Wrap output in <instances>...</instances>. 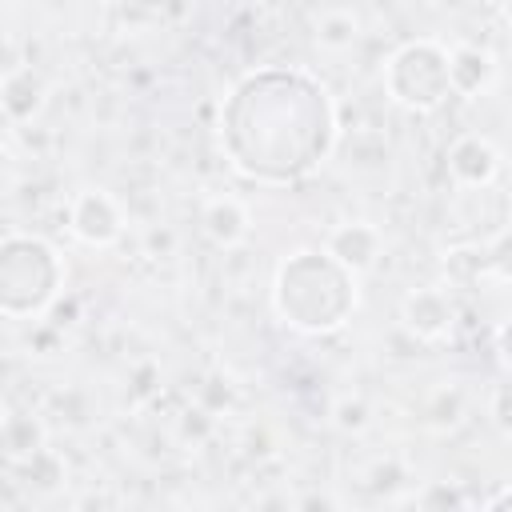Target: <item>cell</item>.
Returning <instances> with one entry per match:
<instances>
[{
  "instance_id": "9a60e30c",
  "label": "cell",
  "mask_w": 512,
  "mask_h": 512,
  "mask_svg": "<svg viewBox=\"0 0 512 512\" xmlns=\"http://www.w3.org/2000/svg\"><path fill=\"white\" fill-rule=\"evenodd\" d=\"M484 504H488V508H508V504H512V488H504V492H496V496H488Z\"/></svg>"
},
{
  "instance_id": "7c38bea8",
  "label": "cell",
  "mask_w": 512,
  "mask_h": 512,
  "mask_svg": "<svg viewBox=\"0 0 512 512\" xmlns=\"http://www.w3.org/2000/svg\"><path fill=\"white\" fill-rule=\"evenodd\" d=\"M476 272H492L496 280H508V284H512V228L500 232V236L476 256Z\"/></svg>"
},
{
  "instance_id": "52a82bcc",
  "label": "cell",
  "mask_w": 512,
  "mask_h": 512,
  "mask_svg": "<svg viewBox=\"0 0 512 512\" xmlns=\"http://www.w3.org/2000/svg\"><path fill=\"white\" fill-rule=\"evenodd\" d=\"M380 232L368 220H344L324 236V248L352 272H368L380 260Z\"/></svg>"
},
{
  "instance_id": "ba28073f",
  "label": "cell",
  "mask_w": 512,
  "mask_h": 512,
  "mask_svg": "<svg viewBox=\"0 0 512 512\" xmlns=\"http://www.w3.org/2000/svg\"><path fill=\"white\" fill-rule=\"evenodd\" d=\"M200 228H204V236H208L212 244L232 248V244L248 240V232H252V216H248L244 200H236V196L224 192V196L204 200V208H200Z\"/></svg>"
},
{
  "instance_id": "30bf717a",
  "label": "cell",
  "mask_w": 512,
  "mask_h": 512,
  "mask_svg": "<svg viewBox=\"0 0 512 512\" xmlns=\"http://www.w3.org/2000/svg\"><path fill=\"white\" fill-rule=\"evenodd\" d=\"M40 440H44L40 420H32L28 412H8V420H4V456H8V464H28L36 452H44Z\"/></svg>"
},
{
  "instance_id": "8992f818",
  "label": "cell",
  "mask_w": 512,
  "mask_h": 512,
  "mask_svg": "<svg viewBox=\"0 0 512 512\" xmlns=\"http://www.w3.org/2000/svg\"><path fill=\"white\" fill-rule=\"evenodd\" d=\"M448 172H452V180L464 184V188H484V184H492L496 172H500V152L492 148L488 136L464 132V136H456L452 148H448Z\"/></svg>"
},
{
  "instance_id": "6da1fadb",
  "label": "cell",
  "mask_w": 512,
  "mask_h": 512,
  "mask_svg": "<svg viewBox=\"0 0 512 512\" xmlns=\"http://www.w3.org/2000/svg\"><path fill=\"white\" fill-rule=\"evenodd\" d=\"M272 304L296 332H336L356 308V272L328 248H300L276 268Z\"/></svg>"
},
{
  "instance_id": "4fadbf2b",
  "label": "cell",
  "mask_w": 512,
  "mask_h": 512,
  "mask_svg": "<svg viewBox=\"0 0 512 512\" xmlns=\"http://www.w3.org/2000/svg\"><path fill=\"white\" fill-rule=\"evenodd\" d=\"M488 420H492L504 436H512V380H508V384H496V388L488 392Z\"/></svg>"
},
{
  "instance_id": "9c48e42d",
  "label": "cell",
  "mask_w": 512,
  "mask_h": 512,
  "mask_svg": "<svg viewBox=\"0 0 512 512\" xmlns=\"http://www.w3.org/2000/svg\"><path fill=\"white\" fill-rule=\"evenodd\" d=\"M448 68H452V92L460 96H484L500 76L496 56L476 44H456L448 52Z\"/></svg>"
},
{
  "instance_id": "8fae6325",
  "label": "cell",
  "mask_w": 512,
  "mask_h": 512,
  "mask_svg": "<svg viewBox=\"0 0 512 512\" xmlns=\"http://www.w3.org/2000/svg\"><path fill=\"white\" fill-rule=\"evenodd\" d=\"M312 36H316V44H320L324 52H344V48H352L356 36H360V16H356L352 8H324Z\"/></svg>"
},
{
  "instance_id": "277c9868",
  "label": "cell",
  "mask_w": 512,
  "mask_h": 512,
  "mask_svg": "<svg viewBox=\"0 0 512 512\" xmlns=\"http://www.w3.org/2000/svg\"><path fill=\"white\" fill-rule=\"evenodd\" d=\"M68 228H72L76 240H84L92 248H104V244L124 236V208L104 188H80L68 200Z\"/></svg>"
},
{
  "instance_id": "3957f363",
  "label": "cell",
  "mask_w": 512,
  "mask_h": 512,
  "mask_svg": "<svg viewBox=\"0 0 512 512\" xmlns=\"http://www.w3.org/2000/svg\"><path fill=\"white\" fill-rule=\"evenodd\" d=\"M388 100L408 112H432L452 96V68L448 48L436 40H408L384 64Z\"/></svg>"
},
{
  "instance_id": "5b68a950",
  "label": "cell",
  "mask_w": 512,
  "mask_h": 512,
  "mask_svg": "<svg viewBox=\"0 0 512 512\" xmlns=\"http://www.w3.org/2000/svg\"><path fill=\"white\" fill-rule=\"evenodd\" d=\"M452 316H456V308H452V300H448L444 288H412V292L400 300V320H404V328H408L416 340H424V344L444 340V336L452 332Z\"/></svg>"
},
{
  "instance_id": "7a4b0ae2",
  "label": "cell",
  "mask_w": 512,
  "mask_h": 512,
  "mask_svg": "<svg viewBox=\"0 0 512 512\" xmlns=\"http://www.w3.org/2000/svg\"><path fill=\"white\" fill-rule=\"evenodd\" d=\"M60 284H64V264H60V252L52 244H44L40 236H20V232H12L4 240L0 288H4V316L8 320L44 312L56 300Z\"/></svg>"
},
{
  "instance_id": "5bb4252c",
  "label": "cell",
  "mask_w": 512,
  "mask_h": 512,
  "mask_svg": "<svg viewBox=\"0 0 512 512\" xmlns=\"http://www.w3.org/2000/svg\"><path fill=\"white\" fill-rule=\"evenodd\" d=\"M496 352H500V360L512 368V320H508V324L496 332Z\"/></svg>"
}]
</instances>
